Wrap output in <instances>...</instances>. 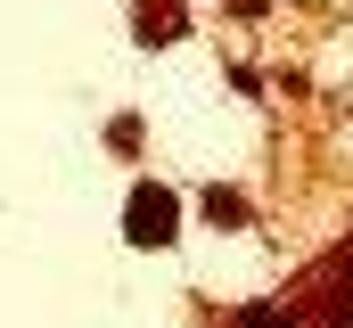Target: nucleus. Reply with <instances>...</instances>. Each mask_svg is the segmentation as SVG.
<instances>
[{"label": "nucleus", "mask_w": 353, "mask_h": 328, "mask_svg": "<svg viewBox=\"0 0 353 328\" xmlns=\"http://www.w3.org/2000/svg\"><path fill=\"white\" fill-rule=\"evenodd\" d=\"M123 238H132V246H173L181 238V197L157 189V181H140L132 205H123Z\"/></svg>", "instance_id": "1"}, {"label": "nucleus", "mask_w": 353, "mask_h": 328, "mask_svg": "<svg viewBox=\"0 0 353 328\" xmlns=\"http://www.w3.org/2000/svg\"><path fill=\"white\" fill-rule=\"evenodd\" d=\"M132 25H140V41H148V50H157V41H181V0H140V17H132Z\"/></svg>", "instance_id": "2"}, {"label": "nucleus", "mask_w": 353, "mask_h": 328, "mask_svg": "<svg viewBox=\"0 0 353 328\" xmlns=\"http://www.w3.org/2000/svg\"><path fill=\"white\" fill-rule=\"evenodd\" d=\"M205 222L214 230H247V197L239 189H205Z\"/></svg>", "instance_id": "3"}, {"label": "nucleus", "mask_w": 353, "mask_h": 328, "mask_svg": "<svg viewBox=\"0 0 353 328\" xmlns=\"http://www.w3.org/2000/svg\"><path fill=\"white\" fill-rule=\"evenodd\" d=\"M239 328H296V320H288V312H247Z\"/></svg>", "instance_id": "4"}]
</instances>
